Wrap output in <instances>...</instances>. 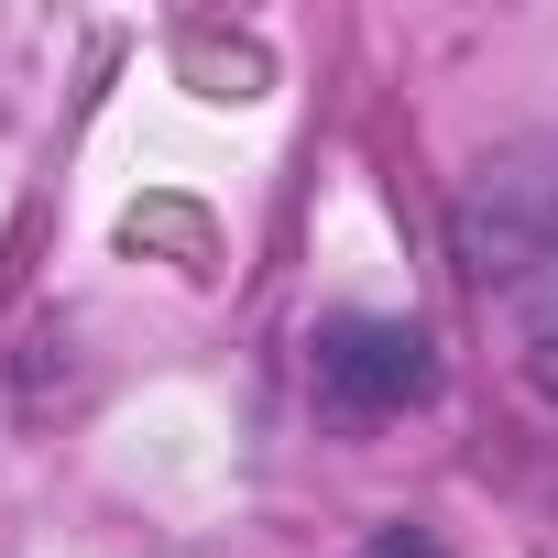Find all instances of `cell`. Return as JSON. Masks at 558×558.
Masks as SVG:
<instances>
[{
  "label": "cell",
  "mask_w": 558,
  "mask_h": 558,
  "mask_svg": "<svg viewBox=\"0 0 558 558\" xmlns=\"http://www.w3.org/2000/svg\"><path fill=\"white\" fill-rule=\"evenodd\" d=\"M525 362H536V384H547V405H558V307L536 318V340H525Z\"/></svg>",
  "instance_id": "cell-3"
},
{
  "label": "cell",
  "mask_w": 558,
  "mask_h": 558,
  "mask_svg": "<svg viewBox=\"0 0 558 558\" xmlns=\"http://www.w3.org/2000/svg\"><path fill=\"white\" fill-rule=\"evenodd\" d=\"M362 558H449V547H438V536H427V525H384V536H373V547H362Z\"/></svg>",
  "instance_id": "cell-2"
},
{
  "label": "cell",
  "mask_w": 558,
  "mask_h": 558,
  "mask_svg": "<svg viewBox=\"0 0 558 558\" xmlns=\"http://www.w3.org/2000/svg\"><path fill=\"white\" fill-rule=\"evenodd\" d=\"M307 384H318L329 416L384 427V416H405V405L438 395V340L416 318H329L307 340Z\"/></svg>",
  "instance_id": "cell-1"
}]
</instances>
